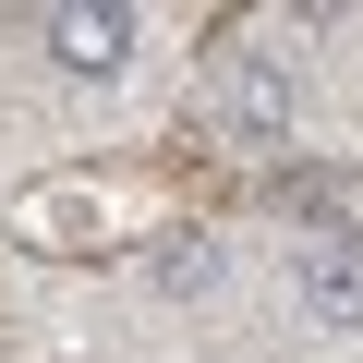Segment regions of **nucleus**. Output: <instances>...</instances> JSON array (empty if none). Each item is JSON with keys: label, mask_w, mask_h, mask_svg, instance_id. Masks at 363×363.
<instances>
[{"label": "nucleus", "mask_w": 363, "mask_h": 363, "mask_svg": "<svg viewBox=\"0 0 363 363\" xmlns=\"http://www.w3.org/2000/svg\"><path fill=\"white\" fill-rule=\"evenodd\" d=\"M206 109H218V133H230V145H291V73H279L267 49H218Z\"/></svg>", "instance_id": "nucleus-1"}, {"label": "nucleus", "mask_w": 363, "mask_h": 363, "mask_svg": "<svg viewBox=\"0 0 363 363\" xmlns=\"http://www.w3.org/2000/svg\"><path fill=\"white\" fill-rule=\"evenodd\" d=\"M291 291H303L315 327H363V242H351V230H315V242L291 255Z\"/></svg>", "instance_id": "nucleus-2"}, {"label": "nucleus", "mask_w": 363, "mask_h": 363, "mask_svg": "<svg viewBox=\"0 0 363 363\" xmlns=\"http://www.w3.org/2000/svg\"><path fill=\"white\" fill-rule=\"evenodd\" d=\"M37 37H49L61 73H97V85L133 61V13H37Z\"/></svg>", "instance_id": "nucleus-3"}, {"label": "nucleus", "mask_w": 363, "mask_h": 363, "mask_svg": "<svg viewBox=\"0 0 363 363\" xmlns=\"http://www.w3.org/2000/svg\"><path fill=\"white\" fill-rule=\"evenodd\" d=\"M157 291H218V242H157Z\"/></svg>", "instance_id": "nucleus-4"}]
</instances>
